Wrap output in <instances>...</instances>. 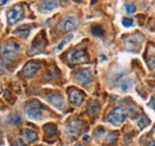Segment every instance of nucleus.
<instances>
[{"label":"nucleus","mask_w":155,"mask_h":146,"mask_svg":"<svg viewBox=\"0 0 155 146\" xmlns=\"http://www.w3.org/2000/svg\"><path fill=\"white\" fill-rule=\"evenodd\" d=\"M18 51H19V44L17 42H13V40H7L0 48V55L6 61L15 59Z\"/></svg>","instance_id":"obj_1"},{"label":"nucleus","mask_w":155,"mask_h":146,"mask_svg":"<svg viewBox=\"0 0 155 146\" xmlns=\"http://www.w3.org/2000/svg\"><path fill=\"white\" fill-rule=\"evenodd\" d=\"M25 114L31 120H41L42 119V106L38 101H30L25 106Z\"/></svg>","instance_id":"obj_2"},{"label":"nucleus","mask_w":155,"mask_h":146,"mask_svg":"<svg viewBox=\"0 0 155 146\" xmlns=\"http://www.w3.org/2000/svg\"><path fill=\"white\" fill-rule=\"evenodd\" d=\"M125 112L122 107H115L114 110H111L107 116H106V121L112 124V125H120L124 122L125 120Z\"/></svg>","instance_id":"obj_3"},{"label":"nucleus","mask_w":155,"mask_h":146,"mask_svg":"<svg viewBox=\"0 0 155 146\" xmlns=\"http://www.w3.org/2000/svg\"><path fill=\"white\" fill-rule=\"evenodd\" d=\"M23 18H24V8L20 5H16L11 10L7 11V21L10 25L18 23Z\"/></svg>","instance_id":"obj_4"},{"label":"nucleus","mask_w":155,"mask_h":146,"mask_svg":"<svg viewBox=\"0 0 155 146\" xmlns=\"http://www.w3.org/2000/svg\"><path fill=\"white\" fill-rule=\"evenodd\" d=\"M68 61L71 63H84L88 61V56L84 48H77L68 54Z\"/></svg>","instance_id":"obj_5"},{"label":"nucleus","mask_w":155,"mask_h":146,"mask_svg":"<svg viewBox=\"0 0 155 146\" xmlns=\"http://www.w3.org/2000/svg\"><path fill=\"white\" fill-rule=\"evenodd\" d=\"M78 25H79V20L77 17H66L58 23V30L63 32H68L77 29Z\"/></svg>","instance_id":"obj_6"},{"label":"nucleus","mask_w":155,"mask_h":146,"mask_svg":"<svg viewBox=\"0 0 155 146\" xmlns=\"http://www.w3.org/2000/svg\"><path fill=\"white\" fill-rule=\"evenodd\" d=\"M75 80L81 84H87L93 80V76L90 69H80L75 73Z\"/></svg>","instance_id":"obj_7"},{"label":"nucleus","mask_w":155,"mask_h":146,"mask_svg":"<svg viewBox=\"0 0 155 146\" xmlns=\"http://www.w3.org/2000/svg\"><path fill=\"white\" fill-rule=\"evenodd\" d=\"M68 96H69V101L74 106H80L81 102L84 101V93L77 88H74V87L68 89Z\"/></svg>","instance_id":"obj_8"},{"label":"nucleus","mask_w":155,"mask_h":146,"mask_svg":"<svg viewBox=\"0 0 155 146\" xmlns=\"http://www.w3.org/2000/svg\"><path fill=\"white\" fill-rule=\"evenodd\" d=\"M39 68V63L36 61H32V62H28L24 68H23V75L26 77V78H31L35 76V74L37 73Z\"/></svg>","instance_id":"obj_9"},{"label":"nucleus","mask_w":155,"mask_h":146,"mask_svg":"<svg viewBox=\"0 0 155 146\" xmlns=\"http://www.w3.org/2000/svg\"><path fill=\"white\" fill-rule=\"evenodd\" d=\"M47 100H48V102H50L53 106H55L58 110H63V107H64V100L58 93H53V94L47 95Z\"/></svg>","instance_id":"obj_10"},{"label":"nucleus","mask_w":155,"mask_h":146,"mask_svg":"<svg viewBox=\"0 0 155 146\" xmlns=\"http://www.w3.org/2000/svg\"><path fill=\"white\" fill-rule=\"evenodd\" d=\"M81 125H82V122H81V120H79V119H72V120H69V122H68V125H67V131H68V133H69V134H73V135H77L78 133L80 132Z\"/></svg>","instance_id":"obj_11"},{"label":"nucleus","mask_w":155,"mask_h":146,"mask_svg":"<svg viewBox=\"0 0 155 146\" xmlns=\"http://www.w3.org/2000/svg\"><path fill=\"white\" fill-rule=\"evenodd\" d=\"M124 42H125L127 46H129V48H133V46L137 48L140 45V43L142 42V36H140V35H128L124 38Z\"/></svg>","instance_id":"obj_12"},{"label":"nucleus","mask_w":155,"mask_h":146,"mask_svg":"<svg viewBox=\"0 0 155 146\" xmlns=\"http://www.w3.org/2000/svg\"><path fill=\"white\" fill-rule=\"evenodd\" d=\"M37 137H38L37 133H36L35 131H32V129L26 128V129L23 131V138H24V141H25L26 144L34 143L35 140H37Z\"/></svg>","instance_id":"obj_13"},{"label":"nucleus","mask_w":155,"mask_h":146,"mask_svg":"<svg viewBox=\"0 0 155 146\" xmlns=\"http://www.w3.org/2000/svg\"><path fill=\"white\" fill-rule=\"evenodd\" d=\"M44 44H45V40H44L43 33H39L38 37H37V38L34 40L32 46H34V49H35L36 51H39V50H42V48L44 46Z\"/></svg>","instance_id":"obj_14"},{"label":"nucleus","mask_w":155,"mask_h":146,"mask_svg":"<svg viewBox=\"0 0 155 146\" xmlns=\"http://www.w3.org/2000/svg\"><path fill=\"white\" fill-rule=\"evenodd\" d=\"M44 133H45L47 137L51 138V137H54L58 133V127L54 124H47L44 126Z\"/></svg>","instance_id":"obj_15"},{"label":"nucleus","mask_w":155,"mask_h":146,"mask_svg":"<svg viewBox=\"0 0 155 146\" xmlns=\"http://www.w3.org/2000/svg\"><path fill=\"white\" fill-rule=\"evenodd\" d=\"M41 6H42V10L44 11H51L58 6V1H43Z\"/></svg>","instance_id":"obj_16"},{"label":"nucleus","mask_w":155,"mask_h":146,"mask_svg":"<svg viewBox=\"0 0 155 146\" xmlns=\"http://www.w3.org/2000/svg\"><path fill=\"white\" fill-rule=\"evenodd\" d=\"M15 35H17V36L19 37H23V38H26V37L29 36V33H30V27L28 26V25H25V26H20L18 27L15 32H13Z\"/></svg>","instance_id":"obj_17"},{"label":"nucleus","mask_w":155,"mask_h":146,"mask_svg":"<svg viewBox=\"0 0 155 146\" xmlns=\"http://www.w3.org/2000/svg\"><path fill=\"white\" fill-rule=\"evenodd\" d=\"M98 110H99V103L96 102V101L90 102V105H88V107H87V112H88L90 114H96Z\"/></svg>","instance_id":"obj_18"},{"label":"nucleus","mask_w":155,"mask_h":146,"mask_svg":"<svg viewBox=\"0 0 155 146\" xmlns=\"http://www.w3.org/2000/svg\"><path fill=\"white\" fill-rule=\"evenodd\" d=\"M72 37H73L72 35H68V36L64 37V38H63V39H62V40H61V42L58 43V45L56 46L55 51H60V50H62V49L64 48V45H66V44H67V43H68V42H69V40L72 39Z\"/></svg>","instance_id":"obj_19"},{"label":"nucleus","mask_w":155,"mask_h":146,"mask_svg":"<svg viewBox=\"0 0 155 146\" xmlns=\"http://www.w3.org/2000/svg\"><path fill=\"white\" fill-rule=\"evenodd\" d=\"M8 120H10L12 124H15V125H19L20 122H21V118H20V115L18 113L11 114V115L8 116Z\"/></svg>","instance_id":"obj_20"},{"label":"nucleus","mask_w":155,"mask_h":146,"mask_svg":"<svg viewBox=\"0 0 155 146\" xmlns=\"http://www.w3.org/2000/svg\"><path fill=\"white\" fill-rule=\"evenodd\" d=\"M91 32H92V35H93V36L100 37V36H103V35H104V29H103L101 26L96 25V26H93V27L91 29Z\"/></svg>","instance_id":"obj_21"},{"label":"nucleus","mask_w":155,"mask_h":146,"mask_svg":"<svg viewBox=\"0 0 155 146\" xmlns=\"http://www.w3.org/2000/svg\"><path fill=\"white\" fill-rule=\"evenodd\" d=\"M148 125H149V119H148L144 114H142L141 120H140V122H138V126H140V128H144L146 126H148Z\"/></svg>","instance_id":"obj_22"},{"label":"nucleus","mask_w":155,"mask_h":146,"mask_svg":"<svg viewBox=\"0 0 155 146\" xmlns=\"http://www.w3.org/2000/svg\"><path fill=\"white\" fill-rule=\"evenodd\" d=\"M125 11H127L129 14L135 13V12H136V6L134 5V4H131V2H127V4H125Z\"/></svg>","instance_id":"obj_23"},{"label":"nucleus","mask_w":155,"mask_h":146,"mask_svg":"<svg viewBox=\"0 0 155 146\" xmlns=\"http://www.w3.org/2000/svg\"><path fill=\"white\" fill-rule=\"evenodd\" d=\"M133 87V81H124V82H122V84H120V89L122 90H129L130 88Z\"/></svg>","instance_id":"obj_24"},{"label":"nucleus","mask_w":155,"mask_h":146,"mask_svg":"<svg viewBox=\"0 0 155 146\" xmlns=\"http://www.w3.org/2000/svg\"><path fill=\"white\" fill-rule=\"evenodd\" d=\"M122 24H123V26H125V27H129V26H131V25L134 24V19L125 17V18L122 19Z\"/></svg>","instance_id":"obj_25"},{"label":"nucleus","mask_w":155,"mask_h":146,"mask_svg":"<svg viewBox=\"0 0 155 146\" xmlns=\"http://www.w3.org/2000/svg\"><path fill=\"white\" fill-rule=\"evenodd\" d=\"M116 139H117L116 133H110V134L107 135V138H106V141H107V143H114Z\"/></svg>","instance_id":"obj_26"},{"label":"nucleus","mask_w":155,"mask_h":146,"mask_svg":"<svg viewBox=\"0 0 155 146\" xmlns=\"http://www.w3.org/2000/svg\"><path fill=\"white\" fill-rule=\"evenodd\" d=\"M148 65H149L150 68H154L155 67V56H153V57L149 58V61H148Z\"/></svg>","instance_id":"obj_27"},{"label":"nucleus","mask_w":155,"mask_h":146,"mask_svg":"<svg viewBox=\"0 0 155 146\" xmlns=\"http://www.w3.org/2000/svg\"><path fill=\"white\" fill-rule=\"evenodd\" d=\"M149 106L155 110V96L154 97H152V100H150V102H149Z\"/></svg>","instance_id":"obj_28"},{"label":"nucleus","mask_w":155,"mask_h":146,"mask_svg":"<svg viewBox=\"0 0 155 146\" xmlns=\"http://www.w3.org/2000/svg\"><path fill=\"white\" fill-rule=\"evenodd\" d=\"M148 146H155V141H150V143L148 144Z\"/></svg>","instance_id":"obj_29"},{"label":"nucleus","mask_w":155,"mask_h":146,"mask_svg":"<svg viewBox=\"0 0 155 146\" xmlns=\"http://www.w3.org/2000/svg\"><path fill=\"white\" fill-rule=\"evenodd\" d=\"M6 2H7V1H6V0H4V1H0V5H5V4H6Z\"/></svg>","instance_id":"obj_30"},{"label":"nucleus","mask_w":155,"mask_h":146,"mask_svg":"<svg viewBox=\"0 0 155 146\" xmlns=\"http://www.w3.org/2000/svg\"><path fill=\"white\" fill-rule=\"evenodd\" d=\"M74 146H84V145H80V144H77V145H74Z\"/></svg>","instance_id":"obj_31"}]
</instances>
